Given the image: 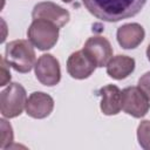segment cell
Segmentation results:
<instances>
[{
  "label": "cell",
  "mask_w": 150,
  "mask_h": 150,
  "mask_svg": "<svg viewBox=\"0 0 150 150\" xmlns=\"http://www.w3.org/2000/svg\"><path fill=\"white\" fill-rule=\"evenodd\" d=\"M146 57H148V60L150 61V43H149V46H148V48H146Z\"/></svg>",
  "instance_id": "ac0fdd59"
},
{
  "label": "cell",
  "mask_w": 150,
  "mask_h": 150,
  "mask_svg": "<svg viewBox=\"0 0 150 150\" xmlns=\"http://www.w3.org/2000/svg\"><path fill=\"white\" fill-rule=\"evenodd\" d=\"M27 94L25 88L18 83H9L0 94V111L6 118H14L22 114L26 108Z\"/></svg>",
  "instance_id": "277c9868"
},
{
  "label": "cell",
  "mask_w": 150,
  "mask_h": 150,
  "mask_svg": "<svg viewBox=\"0 0 150 150\" xmlns=\"http://www.w3.org/2000/svg\"><path fill=\"white\" fill-rule=\"evenodd\" d=\"M137 139L144 150H150V121H142L137 127Z\"/></svg>",
  "instance_id": "5bb4252c"
},
{
  "label": "cell",
  "mask_w": 150,
  "mask_h": 150,
  "mask_svg": "<svg viewBox=\"0 0 150 150\" xmlns=\"http://www.w3.org/2000/svg\"><path fill=\"white\" fill-rule=\"evenodd\" d=\"M0 125H1V142H0V148L1 149H7L11 146V143L13 142V129L12 125L5 120H0Z\"/></svg>",
  "instance_id": "9a60e30c"
},
{
  "label": "cell",
  "mask_w": 150,
  "mask_h": 150,
  "mask_svg": "<svg viewBox=\"0 0 150 150\" xmlns=\"http://www.w3.org/2000/svg\"><path fill=\"white\" fill-rule=\"evenodd\" d=\"M8 63L6 62L5 57H1V83L0 86L4 87L6 86L9 81H11V73H9V69L7 68Z\"/></svg>",
  "instance_id": "e0dca14e"
},
{
  "label": "cell",
  "mask_w": 150,
  "mask_h": 150,
  "mask_svg": "<svg viewBox=\"0 0 150 150\" xmlns=\"http://www.w3.org/2000/svg\"><path fill=\"white\" fill-rule=\"evenodd\" d=\"M32 18L35 19H43L47 21H50L55 23L59 28L66 26L70 19V14L67 9L62 8L61 6L50 2V1H43L39 2L34 6L32 11Z\"/></svg>",
  "instance_id": "52a82bcc"
},
{
  "label": "cell",
  "mask_w": 150,
  "mask_h": 150,
  "mask_svg": "<svg viewBox=\"0 0 150 150\" xmlns=\"http://www.w3.org/2000/svg\"><path fill=\"white\" fill-rule=\"evenodd\" d=\"M26 114L33 118H46L54 109V100L46 93L34 91L26 102Z\"/></svg>",
  "instance_id": "30bf717a"
},
{
  "label": "cell",
  "mask_w": 150,
  "mask_h": 150,
  "mask_svg": "<svg viewBox=\"0 0 150 150\" xmlns=\"http://www.w3.org/2000/svg\"><path fill=\"white\" fill-rule=\"evenodd\" d=\"M34 71L38 81L47 87L56 86L61 80L60 63L52 54L41 55L34 66Z\"/></svg>",
  "instance_id": "8992f818"
},
{
  "label": "cell",
  "mask_w": 150,
  "mask_h": 150,
  "mask_svg": "<svg viewBox=\"0 0 150 150\" xmlns=\"http://www.w3.org/2000/svg\"><path fill=\"white\" fill-rule=\"evenodd\" d=\"M122 110L135 117L145 116L150 109V100L139 87H127L122 90Z\"/></svg>",
  "instance_id": "5b68a950"
},
{
  "label": "cell",
  "mask_w": 150,
  "mask_h": 150,
  "mask_svg": "<svg viewBox=\"0 0 150 150\" xmlns=\"http://www.w3.org/2000/svg\"><path fill=\"white\" fill-rule=\"evenodd\" d=\"M96 63L82 50H77L69 55L67 60V71L76 80H84L89 77L96 69Z\"/></svg>",
  "instance_id": "9c48e42d"
},
{
  "label": "cell",
  "mask_w": 150,
  "mask_h": 150,
  "mask_svg": "<svg viewBox=\"0 0 150 150\" xmlns=\"http://www.w3.org/2000/svg\"><path fill=\"white\" fill-rule=\"evenodd\" d=\"M5 60L18 73H29L36 63V55L29 40H13L6 45Z\"/></svg>",
  "instance_id": "7a4b0ae2"
},
{
  "label": "cell",
  "mask_w": 150,
  "mask_h": 150,
  "mask_svg": "<svg viewBox=\"0 0 150 150\" xmlns=\"http://www.w3.org/2000/svg\"><path fill=\"white\" fill-rule=\"evenodd\" d=\"M62 1H63V2H66V4H69V2H71L73 0H62Z\"/></svg>",
  "instance_id": "d6986e66"
},
{
  "label": "cell",
  "mask_w": 150,
  "mask_h": 150,
  "mask_svg": "<svg viewBox=\"0 0 150 150\" xmlns=\"http://www.w3.org/2000/svg\"><path fill=\"white\" fill-rule=\"evenodd\" d=\"M101 96V111L107 116L117 115L122 109V91L115 84H108L98 90Z\"/></svg>",
  "instance_id": "7c38bea8"
},
{
  "label": "cell",
  "mask_w": 150,
  "mask_h": 150,
  "mask_svg": "<svg viewBox=\"0 0 150 150\" xmlns=\"http://www.w3.org/2000/svg\"><path fill=\"white\" fill-rule=\"evenodd\" d=\"M107 74L114 80H123L135 70V60L127 55L112 56L107 63Z\"/></svg>",
  "instance_id": "4fadbf2b"
},
{
  "label": "cell",
  "mask_w": 150,
  "mask_h": 150,
  "mask_svg": "<svg viewBox=\"0 0 150 150\" xmlns=\"http://www.w3.org/2000/svg\"><path fill=\"white\" fill-rule=\"evenodd\" d=\"M144 28L137 22L122 25L121 27H118L116 33L117 42L124 49H134L138 47L144 40Z\"/></svg>",
  "instance_id": "8fae6325"
},
{
  "label": "cell",
  "mask_w": 150,
  "mask_h": 150,
  "mask_svg": "<svg viewBox=\"0 0 150 150\" xmlns=\"http://www.w3.org/2000/svg\"><path fill=\"white\" fill-rule=\"evenodd\" d=\"M59 27L47 20L35 19L27 30V38L39 50L52 49L59 40Z\"/></svg>",
  "instance_id": "3957f363"
},
{
  "label": "cell",
  "mask_w": 150,
  "mask_h": 150,
  "mask_svg": "<svg viewBox=\"0 0 150 150\" xmlns=\"http://www.w3.org/2000/svg\"><path fill=\"white\" fill-rule=\"evenodd\" d=\"M83 50L97 67L107 66L109 60L112 57V47L110 42L105 38L98 35L89 38L83 46Z\"/></svg>",
  "instance_id": "ba28073f"
},
{
  "label": "cell",
  "mask_w": 150,
  "mask_h": 150,
  "mask_svg": "<svg viewBox=\"0 0 150 150\" xmlns=\"http://www.w3.org/2000/svg\"><path fill=\"white\" fill-rule=\"evenodd\" d=\"M146 0H82L87 11L96 19L117 22L137 15Z\"/></svg>",
  "instance_id": "6da1fadb"
},
{
  "label": "cell",
  "mask_w": 150,
  "mask_h": 150,
  "mask_svg": "<svg viewBox=\"0 0 150 150\" xmlns=\"http://www.w3.org/2000/svg\"><path fill=\"white\" fill-rule=\"evenodd\" d=\"M138 87L150 100V71L143 74L138 80Z\"/></svg>",
  "instance_id": "2e32d148"
}]
</instances>
